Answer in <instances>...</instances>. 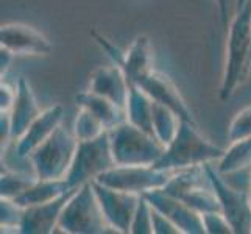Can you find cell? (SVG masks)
Returning <instances> with one entry per match:
<instances>
[{
	"label": "cell",
	"instance_id": "6da1fadb",
	"mask_svg": "<svg viewBox=\"0 0 251 234\" xmlns=\"http://www.w3.org/2000/svg\"><path fill=\"white\" fill-rule=\"evenodd\" d=\"M251 0L236 11L228 28L226 61L220 86V100H228L251 71Z\"/></svg>",
	"mask_w": 251,
	"mask_h": 234
},
{
	"label": "cell",
	"instance_id": "7a4b0ae2",
	"mask_svg": "<svg viewBox=\"0 0 251 234\" xmlns=\"http://www.w3.org/2000/svg\"><path fill=\"white\" fill-rule=\"evenodd\" d=\"M225 155L222 147L212 144L198 131V125L181 120L178 133L164 150L154 167L162 170H183L215 162Z\"/></svg>",
	"mask_w": 251,
	"mask_h": 234
},
{
	"label": "cell",
	"instance_id": "3957f363",
	"mask_svg": "<svg viewBox=\"0 0 251 234\" xmlns=\"http://www.w3.org/2000/svg\"><path fill=\"white\" fill-rule=\"evenodd\" d=\"M108 133L116 166H154L166 150V145L153 134L128 120L111 128Z\"/></svg>",
	"mask_w": 251,
	"mask_h": 234
},
{
	"label": "cell",
	"instance_id": "277c9868",
	"mask_svg": "<svg viewBox=\"0 0 251 234\" xmlns=\"http://www.w3.org/2000/svg\"><path fill=\"white\" fill-rule=\"evenodd\" d=\"M55 231L66 234H103L112 233L101 212L92 181L80 186L66 203Z\"/></svg>",
	"mask_w": 251,
	"mask_h": 234
},
{
	"label": "cell",
	"instance_id": "5b68a950",
	"mask_svg": "<svg viewBox=\"0 0 251 234\" xmlns=\"http://www.w3.org/2000/svg\"><path fill=\"white\" fill-rule=\"evenodd\" d=\"M78 141L74 133L59 125L47 141L30 155V162L38 180H64L71 169Z\"/></svg>",
	"mask_w": 251,
	"mask_h": 234
},
{
	"label": "cell",
	"instance_id": "8992f818",
	"mask_svg": "<svg viewBox=\"0 0 251 234\" xmlns=\"http://www.w3.org/2000/svg\"><path fill=\"white\" fill-rule=\"evenodd\" d=\"M114 166L116 161L111 150L109 133L105 131L97 139L78 142L74 162L64 180L71 189H78L80 186L97 180L103 172Z\"/></svg>",
	"mask_w": 251,
	"mask_h": 234
},
{
	"label": "cell",
	"instance_id": "52a82bcc",
	"mask_svg": "<svg viewBox=\"0 0 251 234\" xmlns=\"http://www.w3.org/2000/svg\"><path fill=\"white\" fill-rule=\"evenodd\" d=\"M204 170L222 206V212L231 223L234 234H251V192L250 187H237L225 180L214 162H206Z\"/></svg>",
	"mask_w": 251,
	"mask_h": 234
},
{
	"label": "cell",
	"instance_id": "ba28073f",
	"mask_svg": "<svg viewBox=\"0 0 251 234\" xmlns=\"http://www.w3.org/2000/svg\"><path fill=\"white\" fill-rule=\"evenodd\" d=\"M173 173L175 172L162 170L154 166H114L103 172L95 181L125 192L144 195L150 190L162 189Z\"/></svg>",
	"mask_w": 251,
	"mask_h": 234
},
{
	"label": "cell",
	"instance_id": "9c48e42d",
	"mask_svg": "<svg viewBox=\"0 0 251 234\" xmlns=\"http://www.w3.org/2000/svg\"><path fill=\"white\" fill-rule=\"evenodd\" d=\"M92 187L112 233H131V222L141 195L105 186L95 180L92 181Z\"/></svg>",
	"mask_w": 251,
	"mask_h": 234
},
{
	"label": "cell",
	"instance_id": "30bf717a",
	"mask_svg": "<svg viewBox=\"0 0 251 234\" xmlns=\"http://www.w3.org/2000/svg\"><path fill=\"white\" fill-rule=\"evenodd\" d=\"M131 81L139 86L153 102L161 103V105L175 111L181 120H186V122L197 125V120L192 114V111L187 106L186 100L183 99V95L178 91L175 83H173L167 75L151 69V71L139 75Z\"/></svg>",
	"mask_w": 251,
	"mask_h": 234
},
{
	"label": "cell",
	"instance_id": "8fae6325",
	"mask_svg": "<svg viewBox=\"0 0 251 234\" xmlns=\"http://www.w3.org/2000/svg\"><path fill=\"white\" fill-rule=\"evenodd\" d=\"M144 195L154 209L169 217L183 234H206L201 214H198L179 198L164 192L162 189L150 190Z\"/></svg>",
	"mask_w": 251,
	"mask_h": 234
},
{
	"label": "cell",
	"instance_id": "7c38bea8",
	"mask_svg": "<svg viewBox=\"0 0 251 234\" xmlns=\"http://www.w3.org/2000/svg\"><path fill=\"white\" fill-rule=\"evenodd\" d=\"M63 116H64V109L61 105L50 106L49 109L42 111L41 116L25 131V134L16 141V147H14L16 158L21 162H30L28 159L30 155L53 134L55 130L61 125Z\"/></svg>",
	"mask_w": 251,
	"mask_h": 234
},
{
	"label": "cell",
	"instance_id": "4fadbf2b",
	"mask_svg": "<svg viewBox=\"0 0 251 234\" xmlns=\"http://www.w3.org/2000/svg\"><path fill=\"white\" fill-rule=\"evenodd\" d=\"M0 47L14 55H49L50 41L36 28L25 24H5L0 28Z\"/></svg>",
	"mask_w": 251,
	"mask_h": 234
},
{
	"label": "cell",
	"instance_id": "5bb4252c",
	"mask_svg": "<svg viewBox=\"0 0 251 234\" xmlns=\"http://www.w3.org/2000/svg\"><path fill=\"white\" fill-rule=\"evenodd\" d=\"M76 189H71L64 195L55 198V200L28 206L24 209V215L21 220L19 233L22 234H50L55 233L59 217L69 198Z\"/></svg>",
	"mask_w": 251,
	"mask_h": 234
},
{
	"label": "cell",
	"instance_id": "9a60e30c",
	"mask_svg": "<svg viewBox=\"0 0 251 234\" xmlns=\"http://www.w3.org/2000/svg\"><path fill=\"white\" fill-rule=\"evenodd\" d=\"M89 91L114 102L120 108L126 106L128 80L119 66H100L91 74Z\"/></svg>",
	"mask_w": 251,
	"mask_h": 234
},
{
	"label": "cell",
	"instance_id": "2e32d148",
	"mask_svg": "<svg viewBox=\"0 0 251 234\" xmlns=\"http://www.w3.org/2000/svg\"><path fill=\"white\" fill-rule=\"evenodd\" d=\"M17 97L10 111L11 128H13V141H17L25 134L30 125L41 116V109L36 102V97L31 91V86L24 77L17 80Z\"/></svg>",
	"mask_w": 251,
	"mask_h": 234
},
{
	"label": "cell",
	"instance_id": "e0dca14e",
	"mask_svg": "<svg viewBox=\"0 0 251 234\" xmlns=\"http://www.w3.org/2000/svg\"><path fill=\"white\" fill-rule=\"evenodd\" d=\"M75 102L80 108L88 109L95 117H99L108 131L111 128H114L126 120V114L124 108H120L114 102L101 97V95L95 94L92 91L76 94Z\"/></svg>",
	"mask_w": 251,
	"mask_h": 234
},
{
	"label": "cell",
	"instance_id": "ac0fdd59",
	"mask_svg": "<svg viewBox=\"0 0 251 234\" xmlns=\"http://www.w3.org/2000/svg\"><path fill=\"white\" fill-rule=\"evenodd\" d=\"M151 106H153V100L136 83L128 80V100L125 106V114L128 122L144 130L147 133L153 134Z\"/></svg>",
	"mask_w": 251,
	"mask_h": 234
},
{
	"label": "cell",
	"instance_id": "d6986e66",
	"mask_svg": "<svg viewBox=\"0 0 251 234\" xmlns=\"http://www.w3.org/2000/svg\"><path fill=\"white\" fill-rule=\"evenodd\" d=\"M69 190H71V187L67 186L66 180H36L25 192L16 197L14 202L22 208H28L51 202L64 195Z\"/></svg>",
	"mask_w": 251,
	"mask_h": 234
},
{
	"label": "cell",
	"instance_id": "ffe728a7",
	"mask_svg": "<svg viewBox=\"0 0 251 234\" xmlns=\"http://www.w3.org/2000/svg\"><path fill=\"white\" fill-rule=\"evenodd\" d=\"M215 167L222 175H234L245 169H251V137L231 142V147L225 150V155L217 161Z\"/></svg>",
	"mask_w": 251,
	"mask_h": 234
},
{
	"label": "cell",
	"instance_id": "44dd1931",
	"mask_svg": "<svg viewBox=\"0 0 251 234\" xmlns=\"http://www.w3.org/2000/svg\"><path fill=\"white\" fill-rule=\"evenodd\" d=\"M181 124V119L175 111L161 105V103L153 102L151 106V125L154 137L162 144L169 145L178 133V128Z\"/></svg>",
	"mask_w": 251,
	"mask_h": 234
},
{
	"label": "cell",
	"instance_id": "7402d4cb",
	"mask_svg": "<svg viewBox=\"0 0 251 234\" xmlns=\"http://www.w3.org/2000/svg\"><path fill=\"white\" fill-rule=\"evenodd\" d=\"M38 178L31 173H25L19 170H13L2 166V175H0V197L14 200L22 192H25Z\"/></svg>",
	"mask_w": 251,
	"mask_h": 234
},
{
	"label": "cell",
	"instance_id": "603a6c76",
	"mask_svg": "<svg viewBox=\"0 0 251 234\" xmlns=\"http://www.w3.org/2000/svg\"><path fill=\"white\" fill-rule=\"evenodd\" d=\"M105 131H108V130L101 124V120L99 117H95L88 109L80 108L78 116H76L74 122V134L76 137V141L84 142V141L97 139Z\"/></svg>",
	"mask_w": 251,
	"mask_h": 234
},
{
	"label": "cell",
	"instance_id": "cb8c5ba5",
	"mask_svg": "<svg viewBox=\"0 0 251 234\" xmlns=\"http://www.w3.org/2000/svg\"><path fill=\"white\" fill-rule=\"evenodd\" d=\"M24 209L25 208L17 205L11 198H0V227H2V233H6L10 228L13 230V233H19Z\"/></svg>",
	"mask_w": 251,
	"mask_h": 234
},
{
	"label": "cell",
	"instance_id": "d4e9b609",
	"mask_svg": "<svg viewBox=\"0 0 251 234\" xmlns=\"http://www.w3.org/2000/svg\"><path fill=\"white\" fill-rule=\"evenodd\" d=\"M131 234H154L153 233V208L145 195H141L134 217L131 222Z\"/></svg>",
	"mask_w": 251,
	"mask_h": 234
},
{
	"label": "cell",
	"instance_id": "484cf974",
	"mask_svg": "<svg viewBox=\"0 0 251 234\" xmlns=\"http://www.w3.org/2000/svg\"><path fill=\"white\" fill-rule=\"evenodd\" d=\"M248 137H251V105L240 109L231 120L228 128L229 142L248 139Z\"/></svg>",
	"mask_w": 251,
	"mask_h": 234
},
{
	"label": "cell",
	"instance_id": "4316f807",
	"mask_svg": "<svg viewBox=\"0 0 251 234\" xmlns=\"http://www.w3.org/2000/svg\"><path fill=\"white\" fill-rule=\"evenodd\" d=\"M206 234H232V227L222 211L201 214Z\"/></svg>",
	"mask_w": 251,
	"mask_h": 234
},
{
	"label": "cell",
	"instance_id": "83f0119b",
	"mask_svg": "<svg viewBox=\"0 0 251 234\" xmlns=\"http://www.w3.org/2000/svg\"><path fill=\"white\" fill-rule=\"evenodd\" d=\"M153 208V206H151ZM153 233L154 234H183L169 217L153 208Z\"/></svg>",
	"mask_w": 251,
	"mask_h": 234
},
{
	"label": "cell",
	"instance_id": "f1b7e54d",
	"mask_svg": "<svg viewBox=\"0 0 251 234\" xmlns=\"http://www.w3.org/2000/svg\"><path fill=\"white\" fill-rule=\"evenodd\" d=\"M17 97V89L2 80L0 84V112H10Z\"/></svg>",
	"mask_w": 251,
	"mask_h": 234
},
{
	"label": "cell",
	"instance_id": "f546056e",
	"mask_svg": "<svg viewBox=\"0 0 251 234\" xmlns=\"http://www.w3.org/2000/svg\"><path fill=\"white\" fill-rule=\"evenodd\" d=\"M13 141V128L10 112H0V142H2V150Z\"/></svg>",
	"mask_w": 251,
	"mask_h": 234
},
{
	"label": "cell",
	"instance_id": "4dcf8cb0",
	"mask_svg": "<svg viewBox=\"0 0 251 234\" xmlns=\"http://www.w3.org/2000/svg\"><path fill=\"white\" fill-rule=\"evenodd\" d=\"M13 56H14V53L11 50L0 47V71H2V77H3V74H6L8 69H10Z\"/></svg>",
	"mask_w": 251,
	"mask_h": 234
},
{
	"label": "cell",
	"instance_id": "1f68e13d",
	"mask_svg": "<svg viewBox=\"0 0 251 234\" xmlns=\"http://www.w3.org/2000/svg\"><path fill=\"white\" fill-rule=\"evenodd\" d=\"M215 2H217V6H219L223 27L228 30V0H215Z\"/></svg>",
	"mask_w": 251,
	"mask_h": 234
},
{
	"label": "cell",
	"instance_id": "d6a6232c",
	"mask_svg": "<svg viewBox=\"0 0 251 234\" xmlns=\"http://www.w3.org/2000/svg\"><path fill=\"white\" fill-rule=\"evenodd\" d=\"M247 2H248V0H236V11H237V10H240V8L244 6Z\"/></svg>",
	"mask_w": 251,
	"mask_h": 234
},
{
	"label": "cell",
	"instance_id": "836d02e7",
	"mask_svg": "<svg viewBox=\"0 0 251 234\" xmlns=\"http://www.w3.org/2000/svg\"><path fill=\"white\" fill-rule=\"evenodd\" d=\"M250 192H251V170H250Z\"/></svg>",
	"mask_w": 251,
	"mask_h": 234
},
{
	"label": "cell",
	"instance_id": "e575fe53",
	"mask_svg": "<svg viewBox=\"0 0 251 234\" xmlns=\"http://www.w3.org/2000/svg\"><path fill=\"white\" fill-rule=\"evenodd\" d=\"M250 64H251V50H250Z\"/></svg>",
	"mask_w": 251,
	"mask_h": 234
}]
</instances>
